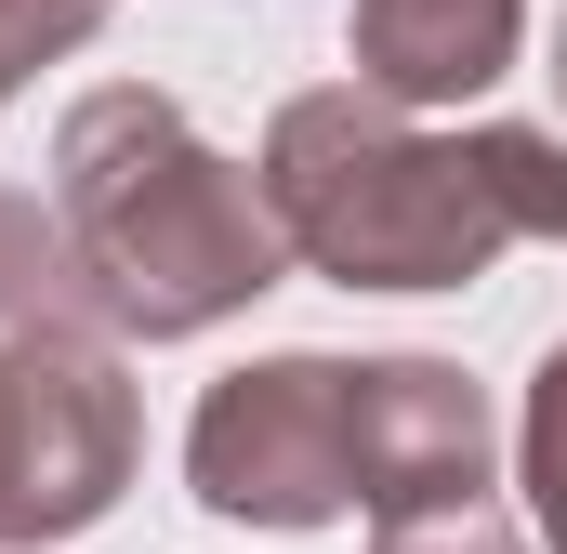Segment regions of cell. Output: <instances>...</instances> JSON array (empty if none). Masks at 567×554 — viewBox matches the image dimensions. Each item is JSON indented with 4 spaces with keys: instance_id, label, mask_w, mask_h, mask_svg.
Segmentation results:
<instances>
[{
    "instance_id": "cell-3",
    "label": "cell",
    "mask_w": 567,
    "mask_h": 554,
    "mask_svg": "<svg viewBox=\"0 0 567 554\" xmlns=\"http://www.w3.org/2000/svg\"><path fill=\"white\" fill-rule=\"evenodd\" d=\"M133 449L145 410L120 343L0 330V542H80L93 515H120Z\"/></svg>"
},
{
    "instance_id": "cell-11",
    "label": "cell",
    "mask_w": 567,
    "mask_h": 554,
    "mask_svg": "<svg viewBox=\"0 0 567 554\" xmlns=\"http://www.w3.org/2000/svg\"><path fill=\"white\" fill-rule=\"evenodd\" d=\"M542 80H555V106H567V13H555V66H542Z\"/></svg>"
},
{
    "instance_id": "cell-2",
    "label": "cell",
    "mask_w": 567,
    "mask_h": 554,
    "mask_svg": "<svg viewBox=\"0 0 567 554\" xmlns=\"http://www.w3.org/2000/svg\"><path fill=\"white\" fill-rule=\"evenodd\" d=\"M53 212L120 343H198L290 277L265 185L225 145H198L158 80H106L53 120Z\"/></svg>"
},
{
    "instance_id": "cell-12",
    "label": "cell",
    "mask_w": 567,
    "mask_h": 554,
    "mask_svg": "<svg viewBox=\"0 0 567 554\" xmlns=\"http://www.w3.org/2000/svg\"><path fill=\"white\" fill-rule=\"evenodd\" d=\"M0 554H40V542H0Z\"/></svg>"
},
{
    "instance_id": "cell-1",
    "label": "cell",
    "mask_w": 567,
    "mask_h": 554,
    "mask_svg": "<svg viewBox=\"0 0 567 554\" xmlns=\"http://www.w3.org/2000/svg\"><path fill=\"white\" fill-rule=\"evenodd\" d=\"M251 185L290 265H317L330 290H475L515 238H567V133L528 120L423 133V106L370 80L290 93L265 120Z\"/></svg>"
},
{
    "instance_id": "cell-4",
    "label": "cell",
    "mask_w": 567,
    "mask_h": 554,
    "mask_svg": "<svg viewBox=\"0 0 567 554\" xmlns=\"http://www.w3.org/2000/svg\"><path fill=\"white\" fill-rule=\"evenodd\" d=\"M357 357H251L185 422V489L238 529H343L357 515V435H343Z\"/></svg>"
},
{
    "instance_id": "cell-7",
    "label": "cell",
    "mask_w": 567,
    "mask_h": 554,
    "mask_svg": "<svg viewBox=\"0 0 567 554\" xmlns=\"http://www.w3.org/2000/svg\"><path fill=\"white\" fill-rule=\"evenodd\" d=\"M0 330L120 343L106 304H93V277H80V252H66V212H53V198H13V185H0Z\"/></svg>"
},
{
    "instance_id": "cell-10",
    "label": "cell",
    "mask_w": 567,
    "mask_h": 554,
    "mask_svg": "<svg viewBox=\"0 0 567 554\" xmlns=\"http://www.w3.org/2000/svg\"><path fill=\"white\" fill-rule=\"evenodd\" d=\"M370 554H528V529L502 502H435V515H383Z\"/></svg>"
},
{
    "instance_id": "cell-8",
    "label": "cell",
    "mask_w": 567,
    "mask_h": 554,
    "mask_svg": "<svg viewBox=\"0 0 567 554\" xmlns=\"http://www.w3.org/2000/svg\"><path fill=\"white\" fill-rule=\"evenodd\" d=\"M515 489H528L542 554H567V343H542V370H528V410H515Z\"/></svg>"
},
{
    "instance_id": "cell-9",
    "label": "cell",
    "mask_w": 567,
    "mask_h": 554,
    "mask_svg": "<svg viewBox=\"0 0 567 554\" xmlns=\"http://www.w3.org/2000/svg\"><path fill=\"white\" fill-rule=\"evenodd\" d=\"M106 13H120V0H0V106H13L40 66H66Z\"/></svg>"
},
{
    "instance_id": "cell-6",
    "label": "cell",
    "mask_w": 567,
    "mask_h": 554,
    "mask_svg": "<svg viewBox=\"0 0 567 554\" xmlns=\"http://www.w3.org/2000/svg\"><path fill=\"white\" fill-rule=\"evenodd\" d=\"M343 53L396 106H475L488 80H515L528 0H357L343 13Z\"/></svg>"
},
{
    "instance_id": "cell-5",
    "label": "cell",
    "mask_w": 567,
    "mask_h": 554,
    "mask_svg": "<svg viewBox=\"0 0 567 554\" xmlns=\"http://www.w3.org/2000/svg\"><path fill=\"white\" fill-rule=\"evenodd\" d=\"M343 435H357V515H435V502H488L502 410L475 370L449 357H357L343 370Z\"/></svg>"
}]
</instances>
